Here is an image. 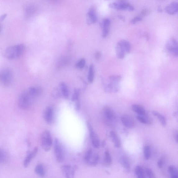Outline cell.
Segmentation results:
<instances>
[{"label":"cell","mask_w":178,"mask_h":178,"mask_svg":"<svg viewBox=\"0 0 178 178\" xmlns=\"http://www.w3.org/2000/svg\"><path fill=\"white\" fill-rule=\"evenodd\" d=\"M25 49V45L22 43L9 47L5 51V57L8 60L15 59L21 57Z\"/></svg>","instance_id":"obj_1"},{"label":"cell","mask_w":178,"mask_h":178,"mask_svg":"<svg viewBox=\"0 0 178 178\" xmlns=\"http://www.w3.org/2000/svg\"><path fill=\"white\" fill-rule=\"evenodd\" d=\"M130 43L126 40L119 41L116 46V54L119 59H124L126 54L130 53Z\"/></svg>","instance_id":"obj_2"},{"label":"cell","mask_w":178,"mask_h":178,"mask_svg":"<svg viewBox=\"0 0 178 178\" xmlns=\"http://www.w3.org/2000/svg\"><path fill=\"white\" fill-rule=\"evenodd\" d=\"M121 77V76L113 75L109 77L110 83L107 84L104 88L105 91L107 93H116L119 91V83Z\"/></svg>","instance_id":"obj_3"},{"label":"cell","mask_w":178,"mask_h":178,"mask_svg":"<svg viewBox=\"0 0 178 178\" xmlns=\"http://www.w3.org/2000/svg\"><path fill=\"white\" fill-rule=\"evenodd\" d=\"M34 98L27 90L23 92L19 98L18 106L22 109H27L31 106Z\"/></svg>","instance_id":"obj_4"},{"label":"cell","mask_w":178,"mask_h":178,"mask_svg":"<svg viewBox=\"0 0 178 178\" xmlns=\"http://www.w3.org/2000/svg\"><path fill=\"white\" fill-rule=\"evenodd\" d=\"M13 78V73L10 68H5L0 70V83L2 85L6 86L10 85Z\"/></svg>","instance_id":"obj_5"},{"label":"cell","mask_w":178,"mask_h":178,"mask_svg":"<svg viewBox=\"0 0 178 178\" xmlns=\"http://www.w3.org/2000/svg\"><path fill=\"white\" fill-rule=\"evenodd\" d=\"M42 146L43 150L48 152L51 150L52 144V139L50 132L48 130L43 131L41 137Z\"/></svg>","instance_id":"obj_6"},{"label":"cell","mask_w":178,"mask_h":178,"mask_svg":"<svg viewBox=\"0 0 178 178\" xmlns=\"http://www.w3.org/2000/svg\"><path fill=\"white\" fill-rule=\"evenodd\" d=\"M84 159L87 164L94 166L98 164L100 158L98 154L94 153L92 149L90 148L86 153Z\"/></svg>","instance_id":"obj_7"},{"label":"cell","mask_w":178,"mask_h":178,"mask_svg":"<svg viewBox=\"0 0 178 178\" xmlns=\"http://www.w3.org/2000/svg\"><path fill=\"white\" fill-rule=\"evenodd\" d=\"M54 150L57 161L59 162H62L64 159L65 153L62 144L57 138L55 139Z\"/></svg>","instance_id":"obj_8"},{"label":"cell","mask_w":178,"mask_h":178,"mask_svg":"<svg viewBox=\"0 0 178 178\" xmlns=\"http://www.w3.org/2000/svg\"><path fill=\"white\" fill-rule=\"evenodd\" d=\"M109 6L110 8L119 10L132 11L134 10L133 6L124 2H112L110 4Z\"/></svg>","instance_id":"obj_9"},{"label":"cell","mask_w":178,"mask_h":178,"mask_svg":"<svg viewBox=\"0 0 178 178\" xmlns=\"http://www.w3.org/2000/svg\"><path fill=\"white\" fill-rule=\"evenodd\" d=\"M87 126L88 127L90 138L91 139L93 146L96 148H98L100 147V143L98 136L96 135L95 131L91 124L89 122H87Z\"/></svg>","instance_id":"obj_10"},{"label":"cell","mask_w":178,"mask_h":178,"mask_svg":"<svg viewBox=\"0 0 178 178\" xmlns=\"http://www.w3.org/2000/svg\"><path fill=\"white\" fill-rule=\"evenodd\" d=\"M77 166H72L70 165L62 166L61 167V171L63 175L67 178L74 177L76 170H77Z\"/></svg>","instance_id":"obj_11"},{"label":"cell","mask_w":178,"mask_h":178,"mask_svg":"<svg viewBox=\"0 0 178 178\" xmlns=\"http://www.w3.org/2000/svg\"><path fill=\"white\" fill-rule=\"evenodd\" d=\"M166 48L167 50L174 56L177 57L178 54V43L177 40L172 38L167 42Z\"/></svg>","instance_id":"obj_12"},{"label":"cell","mask_w":178,"mask_h":178,"mask_svg":"<svg viewBox=\"0 0 178 178\" xmlns=\"http://www.w3.org/2000/svg\"><path fill=\"white\" fill-rule=\"evenodd\" d=\"M43 118L47 123L50 124L53 122L54 118V112L53 108L49 106L46 107L44 113Z\"/></svg>","instance_id":"obj_13"},{"label":"cell","mask_w":178,"mask_h":178,"mask_svg":"<svg viewBox=\"0 0 178 178\" xmlns=\"http://www.w3.org/2000/svg\"><path fill=\"white\" fill-rule=\"evenodd\" d=\"M122 123L125 127L129 128H133L134 123L133 119L128 115L125 114L121 116V118Z\"/></svg>","instance_id":"obj_14"},{"label":"cell","mask_w":178,"mask_h":178,"mask_svg":"<svg viewBox=\"0 0 178 178\" xmlns=\"http://www.w3.org/2000/svg\"><path fill=\"white\" fill-rule=\"evenodd\" d=\"M38 151V148L35 147L31 152L29 153L26 157L23 163L25 167L27 168L31 162L32 160L37 155Z\"/></svg>","instance_id":"obj_15"},{"label":"cell","mask_w":178,"mask_h":178,"mask_svg":"<svg viewBox=\"0 0 178 178\" xmlns=\"http://www.w3.org/2000/svg\"><path fill=\"white\" fill-rule=\"evenodd\" d=\"M111 23L110 20L108 19H105L103 20L101 25L102 28H103L102 36L103 38L107 37L108 35Z\"/></svg>","instance_id":"obj_16"},{"label":"cell","mask_w":178,"mask_h":178,"mask_svg":"<svg viewBox=\"0 0 178 178\" xmlns=\"http://www.w3.org/2000/svg\"><path fill=\"white\" fill-rule=\"evenodd\" d=\"M165 12L171 15H174L178 12V4L176 2L171 3L165 8Z\"/></svg>","instance_id":"obj_17"},{"label":"cell","mask_w":178,"mask_h":178,"mask_svg":"<svg viewBox=\"0 0 178 178\" xmlns=\"http://www.w3.org/2000/svg\"><path fill=\"white\" fill-rule=\"evenodd\" d=\"M104 115L107 119L113 121L116 118V115L113 111L109 107H105L103 110Z\"/></svg>","instance_id":"obj_18"},{"label":"cell","mask_w":178,"mask_h":178,"mask_svg":"<svg viewBox=\"0 0 178 178\" xmlns=\"http://www.w3.org/2000/svg\"><path fill=\"white\" fill-rule=\"evenodd\" d=\"M36 11V8L34 5L28 6L25 8V15L26 19H30L33 16Z\"/></svg>","instance_id":"obj_19"},{"label":"cell","mask_w":178,"mask_h":178,"mask_svg":"<svg viewBox=\"0 0 178 178\" xmlns=\"http://www.w3.org/2000/svg\"><path fill=\"white\" fill-rule=\"evenodd\" d=\"M30 94L34 98L40 95L42 92V89L40 87L32 86L30 87L27 90Z\"/></svg>","instance_id":"obj_20"},{"label":"cell","mask_w":178,"mask_h":178,"mask_svg":"<svg viewBox=\"0 0 178 178\" xmlns=\"http://www.w3.org/2000/svg\"><path fill=\"white\" fill-rule=\"evenodd\" d=\"M88 23L89 24H94L97 21V17L95 11L93 9H90L87 13Z\"/></svg>","instance_id":"obj_21"},{"label":"cell","mask_w":178,"mask_h":178,"mask_svg":"<svg viewBox=\"0 0 178 178\" xmlns=\"http://www.w3.org/2000/svg\"><path fill=\"white\" fill-rule=\"evenodd\" d=\"M110 136L116 148L120 147L121 145V142L117 134L114 131H112L110 132Z\"/></svg>","instance_id":"obj_22"},{"label":"cell","mask_w":178,"mask_h":178,"mask_svg":"<svg viewBox=\"0 0 178 178\" xmlns=\"http://www.w3.org/2000/svg\"><path fill=\"white\" fill-rule=\"evenodd\" d=\"M132 109L134 112L138 113L139 115L144 116L146 112L144 107L139 104H134L132 105Z\"/></svg>","instance_id":"obj_23"},{"label":"cell","mask_w":178,"mask_h":178,"mask_svg":"<svg viewBox=\"0 0 178 178\" xmlns=\"http://www.w3.org/2000/svg\"><path fill=\"white\" fill-rule=\"evenodd\" d=\"M60 87L63 97L66 98H68L69 97V91L66 84L64 82L61 83Z\"/></svg>","instance_id":"obj_24"},{"label":"cell","mask_w":178,"mask_h":178,"mask_svg":"<svg viewBox=\"0 0 178 178\" xmlns=\"http://www.w3.org/2000/svg\"><path fill=\"white\" fill-rule=\"evenodd\" d=\"M34 171L38 176L40 177H43L45 176V169L44 166L42 164L37 165L34 169Z\"/></svg>","instance_id":"obj_25"},{"label":"cell","mask_w":178,"mask_h":178,"mask_svg":"<svg viewBox=\"0 0 178 178\" xmlns=\"http://www.w3.org/2000/svg\"><path fill=\"white\" fill-rule=\"evenodd\" d=\"M136 176L139 178H144L145 175L144 169L141 166H137L135 169Z\"/></svg>","instance_id":"obj_26"},{"label":"cell","mask_w":178,"mask_h":178,"mask_svg":"<svg viewBox=\"0 0 178 178\" xmlns=\"http://www.w3.org/2000/svg\"><path fill=\"white\" fill-rule=\"evenodd\" d=\"M153 114L156 116L159 119L160 123L162 124V126H165L166 125V119L164 116L162 115L161 114L157 112L156 111H153L152 112Z\"/></svg>","instance_id":"obj_27"},{"label":"cell","mask_w":178,"mask_h":178,"mask_svg":"<svg viewBox=\"0 0 178 178\" xmlns=\"http://www.w3.org/2000/svg\"><path fill=\"white\" fill-rule=\"evenodd\" d=\"M95 75L94 67L93 65H90L89 67L88 80L89 82L91 84L94 81Z\"/></svg>","instance_id":"obj_28"},{"label":"cell","mask_w":178,"mask_h":178,"mask_svg":"<svg viewBox=\"0 0 178 178\" xmlns=\"http://www.w3.org/2000/svg\"><path fill=\"white\" fill-rule=\"evenodd\" d=\"M104 162V165L106 166H109L112 164V157L109 151H105Z\"/></svg>","instance_id":"obj_29"},{"label":"cell","mask_w":178,"mask_h":178,"mask_svg":"<svg viewBox=\"0 0 178 178\" xmlns=\"http://www.w3.org/2000/svg\"><path fill=\"white\" fill-rule=\"evenodd\" d=\"M120 162L121 165L127 170H129L130 168V164L129 160L126 157L122 156L121 157Z\"/></svg>","instance_id":"obj_30"},{"label":"cell","mask_w":178,"mask_h":178,"mask_svg":"<svg viewBox=\"0 0 178 178\" xmlns=\"http://www.w3.org/2000/svg\"><path fill=\"white\" fill-rule=\"evenodd\" d=\"M168 171L171 178H178V172L177 168L173 165H170L168 167Z\"/></svg>","instance_id":"obj_31"},{"label":"cell","mask_w":178,"mask_h":178,"mask_svg":"<svg viewBox=\"0 0 178 178\" xmlns=\"http://www.w3.org/2000/svg\"><path fill=\"white\" fill-rule=\"evenodd\" d=\"M71 59L69 57H65L62 58L58 62V66L61 68L64 66L68 65L71 61Z\"/></svg>","instance_id":"obj_32"},{"label":"cell","mask_w":178,"mask_h":178,"mask_svg":"<svg viewBox=\"0 0 178 178\" xmlns=\"http://www.w3.org/2000/svg\"><path fill=\"white\" fill-rule=\"evenodd\" d=\"M144 158L146 160L149 159L151 157V149L149 146L146 145L144 147Z\"/></svg>","instance_id":"obj_33"},{"label":"cell","mask_w":178,"mask_h":178,"mask_svg":"<svg viewBox=\"0 0 178 178\" xmlns=\"http://www.w3.org/2000/svg\"><path fill=\"white\" fill-rule=\"evenodd\" d=\"M7 159V154L2 148H0V163H3Z\"/></svg>","instance_id":"obj_34"},{"label":"cell","mask_w":178,"mask_h":178,"mask_svg":"<svg viewBox=\"0 0 178 178\" xmlns=\"http://www.w3.org/2000/svg\"><path fill=\"white\" fill-rule=\"evenodd\" d=\"M80 96V91L79 89H75L73 94L72 96L71 100L73 102H76L79 100Z\"/></svg>","instance_id":"obj_35"},{"label":"cell","mask_w":178,"mask_h":178,"mask_svg":"<svg viewBox=\"0 0 178 178\" xmlns=\"http://www.w3.org/2000/svg\"><path fill=\"white\" fill-rule=\"evenodd\" d=\"M137 119L141 123L145 124H150V122L148 119L142 116L139 115L137 116Z\"/></svg>","instance_id":"obj_36"},{"label":"cell","mask_w":178,"mask_h":178,"mask_svg":"<svg viewBox=\"0 0 178 178\" xmlns=\"http://www.w3.org/2000/svg\"><path fill=\"white\" fill-rule=\"evenodd\" d=\"M145 173L146 176L148 178H154L156 177L155 174L153 171L149 168H146L145 169Z\"/></svg>","instance_id":"obj_37"},{"label":"cell","mask_w":178,"mask_h":178,"mask_svg":"<svg viewBox=\"0 0 178 178\" xmlns=\"http://www.w3.org/2000/svg\"><path fill=\"white\" fill-rule=\"evenodd\" d=\"M86 61L85 59H82L79 61L76 65L77 68L82 69H83L85 66Z\"/></svg>","instance_id":"obj_38"},{"label":"cell","mask_w":178,"mask_h":178,"mask_svg":"<svg viewBox=\"0 0 178 178\" xmlns=\"http://www.w3.org/2000/svg\"><path fill=\"white\" fill-rule=\"evenodd\" d=\"M142 20V16H138L134 17L132 20H131L130 22L131 24L134 25L136 23L139 21H141Z\"/></svg>","instance_id":"obj_39"},{"label":"cell","mask_w":178,"mask_h":178,"mask_svg":"<svg viewBox=\"0 0 178 178\" xmlns=\"http://www.w3.org/2000/svg\"><path fill=\"white\" fill-rule=\"evenodd\" d=\"M61 95L60 90L57 88L55 89L52 92V96L55 98H57L60 97Z\"/></svg>","instance_id":"obj_40"},{"label":"cell","mask_w":178,"mask_h":178,"mask_svg":"<svg viewBox=\"0 0 178 178\" xmlns=\"http://www.w3.org/2000/svg\"><path fill=\"white\" fill-rule=\"evenodd\" d=\"M81 104L79 100L76 102V103L75 105V109L76 110L79 111L80 109Z\"/></svg>","instance_id":"obj_41"},{"label":"cell","mask_w":178,"mask_h":178,"mask_svg":"<svg viewBox=\"0 0 178 178\" xmlns=\"http://www.w3.org/2000/svg\"><path fill=\"white\" fill-rule=\"evenodd\" d=\"M163 163H164V160L162 159L159 160L157 162V165L158 167L160 168H161L163 167Z\"/></svg>","instance_id":"obj_42"},{"label":"cell","mask_w":178,"mask_h":178,"mask_svg":"<svg viewBox=\"0 0 178 178\" xmlns=\"http://www.w3.org/2000/svg\"><path fill=\"white\" fill-rule=\"evenodd\" d=\"M101 56V54L100 52L98 51L96 52L95 55V57L96 59L97 60L100 59Z\"/></svg>","instance_id":"obj_43"},{"label":"cell","mask_w":178,"mask_h":178,"mask_svg":"<svg viewBox=\"0 0 178 178\" xmlns=\"http://www.w3.org/2000/svg\"><path fill=\"white\" fill-rule=\"evenodd\" d=\"M117 17L119 19L121 20L122 21L125 22V17L123 16L119 15L117 16Z\"/></svg>","instance_id":"obj_44"},{"label":"cell","mask_w":178,"mask_h":178,"mask_svg":"<svg viewBox=\"0 0 178 178\" xmlns=\"http://www.w3.org/2000/svg\"><path fill=\"white\" fill-rule=\"evenodd\" d=\"M148 11L147 10H143L142 11H141V15L142 16H145L146 15H147V14L148 13Z\"/></svg>","instance_id":"obj_45"},{"label":"cell","mask_w":178,"mask_h":178,"mask_svg":"<svg viewBox=\"0 0 178 178\" xmlns=\"http://www.w3.org/2000/svg\"><path fill=\"white\" fill-rule=\"evenodd\" d=\"M7 14H4L0 17V21H2L4 20L7 16Z\"/></svg>","instance_id":"obj_46"},{"label":"cell","mask_w":178,"mask_h":178,"mask_svg":"<svg viewBox=\"0 0 178 178\" xmlns=\"http://www.w3.org/2000/svg\"><path fill=\"white\" fill-rule=\"evenodd\" d=\"M106 145V141L103 140L101 143V145L102 147L104 148L105 146Z\"/></svg>","instance_id":"obj_47"},{"label":"cell","mask_w":178,"mask_h":178,"mask_svg":"<svg viewBox=\"0 0 178 178\" xmlns=\"http://www.w3.org/2000/svg\"><path fill=\"white\" fill-rule=\"evenodd\" d=\"M157 11L159 13H162V10L161 7H159L157 9Z\"/></svg>","instance_id":"obj_48"},{"label":"cell","mask_w":178,"mask_h":178,"mask_svg":"<svg viewBox=\"0 0 178 178\" xmlns=\"http://www.w3.org/2000/svg\"><path fill=\"white\" fill-rule=\"evenodd\" d=\"M175 139L177 143L178 142V133H177L175 135Z\"/></svg>","instance_id":"obj_49"},{"label":"cell","mask_w":178,"mask_h":178,"mask_svg":"<svg viewBox=\"0 0 178 178\" xmlns=\"http://www.w3.org/2000/svg\"><path fill=\"white\" fill-rule=\"evenodd\" d=\"M0 30H1V28H0Z\"/></svg>","instance_id":"obj_50"}]
</instances>
